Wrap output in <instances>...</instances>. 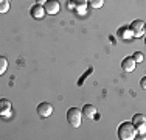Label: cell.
<instances>
[{
  "label": "cell",
  "mask_w": 146,
  "mask_h": 140,
  "mask_svg": "<svg viewBox=\"0 0 146 140\" xmlns=\"http://www.w3.org/2000/svg\"><path fill=\"white\" fill-rule=\"evenodd\" d=\"M118 34H121V36H123V34H124V36H131V30H129V28H120V30H118Z\"/></svg>",
  "instance_id": "16"
},
{
  "label": "cell",
  "mask_w": 146,
  "mask_h": 140,
  "mask_svg": "<svg viewBox=\"0 0 146 140\" xmlns=\"http://www.w3.org/2000/svg\"><path fill=\"white\" fill-rule=\"evenodd\" d=\"M37 114H39L40 117H44V118L50 117V115L53 114V106H51L50 103H40V104H37Z\"/></svg>",
  "instance_id": "6"
},
{
  "label": "cell",
  "mask_w": 146,
  "mask_h": 140,
  "mask_svg": "<svg viewBox=\"0 0 146 140\" xmlns=\"http://www.w3.org/2000/svg\"><path fill=\"white\" fill-rule=\"evenodd\" d=\"M11 101L6 100V98H0V117H8L11 114Z\"/></svg>",
  "instance_id": "7"
},
{
  "label": "cell",
  "mask_w": 146,
  "mask_h": 140,
  "mask_svg": "<svg viewBox=\"0 0 146 140\" xmlns=\"http://www.w3.org/2000/svg\"><path fill=\"white\" fill-rule=\"evenodd\" d=\"M137 137V128L132 125V121H124L118 128V139L120 140H134Z\"/></svg>",
  "instance_id": "1"
},
{
  "label": "cell",
  "mask_w": 146,
  "mask_h": 140,
  "mask_svg": "<svg viewBox=\"0 0 146 140\" xmlns=\"http://www.w3.org/2000/svg\"><path fill=\"white\" fill-rule=\"evenodd\" d=\"M129 30L134 36H143L145 34V22L143 20H134V22L131 23Z\"/></svg>",
  "instance_id": "4"
},
{
  "label": "cell",
  "mask_w": 146,
  "mask_h": 140,
  "mask_svg": "<svg viewBox=\"0 0 146 140\" xmlns=\"http://www.w3.org/2000/svg\"><path fill=\"white\" fill-rule=\"evenodd\" d=\"M135 65H137V62L134 61V58H132V56H127V58H124L123 62H121V69H123L124 72H134Z\"/></svg>",
  "instance_id": "8"
},
{
  "label": "cell",
  "mask_w": 146,
  "mask_h": 140,
  "mask_svg": "<svg viewBox=\"0 0 146 140\" xmlns=\"http://www.w3.org/2000/svg\"><path fill=\"white\" fill-rule=\"evenodd\" d=\"M145 123H146V117L145 114H135L132 118V125L137 128V131H140L141 134L145 132Z\"/></svg>",
  "instance_id": "5"
},
{
  "label": "cell",
  "mask_w": 146,
  "mask_h": 140,
  "mask_svg": "<svg viewBox=\"0 0 146 140\" xmlns=\"http://www.w3.org/2000/svg\"><path fill=\"white\" fill-rule=\"evenodd\" d=\"M89 5L92 8H101L104 5V0H89Z\"/></svg>",
  "instance_id": "13"
},
{
  "label": "cell",
  "mask_w": 146,
  "mask_h": 140,
  "mask_svg": "<svg viewBox=\"0 0 146 140\" xmlns=\"http://www.w3.org/2000/svg\"><path fill=\"white\" fill-rule=\"evenodd\" d=\"M72 3L75 5V8H78V6H87V0H72Z\"/></svg>",
  "instance_id": "14"
},
{
  "label": "cell",
  "mask_w": 146,
  "mask_h": 140,
  "mask_svg": "<svg viewBox=\"0 0 146 140\" xmlns=\"http://www.w3.org/2000/svg\"><path fill=\"white\" fill-rule=\"evenodd\" d=\"M132 58H134V61H135V62H143L145 56H143V53H140V51H137V53H135L134 56H132Z\"/></svg>",
  "instance_id": "15"
},
{
  "label": "cell",
  "mask_w": 146,
  "mask_h": 140,
  "mask_svg": "<svg viewBox=\"0 0 146 140\" xmlns=\"http://www.w3.org/2000/svg\"><path fill=\"white\" fill-rule=\"evenodd\" d=\"M9 9V0H0V14L8 13Z\"/></svg>",
  "instance_id": "12"
},
{
  "label": "cell",
  "mask_w": 146,
  "mask_h": 140,
  "mask_svg": "<svg viewBox=\"0 0 146 140\" xmlns=\"http://www.w3.org/2000/svg\"><path fill=\"white\" fill-rule=\"evenodd\" d=\"M59 9H61V3H59L58 0H47V2L44 3L45 14H51V16H54V14L59 13Z\"/></svg>",
  "instance_id": "3"
},
{
  "label": "cell",
  "mask_w": 146,
  "mask_h": 140,
  "mask_svg": "<svg viewBox=\"0 0 146 140\" xmlns=\"http://www.w3.org/2000/svg\"><path fill=\"white\" fill-rule=\"evenodd\" d=\"M6 69H8V59L5 56H0V75H3Z\"/></svg>",
  "instance_id": "11"
},
{
  "label": "cell",
  "mask_w": 146,
  "mask_h": 140,
  "mask_svg": "<svg viewBox=\"0 0 146 140\" xmlns=\"http://www.w3.org/2000/svg\"><path fill=\"white\" fill-rule=\"evenodd\" d=\"M81 112L86 115V117H89V118H95L96 117V107L93 106V104H86Z\"/></svg>",
  "instance_id": "10"
},
{
  "label": "cell",
  "mask_w": 146,
  "mask_h": 140,
  "mask_svg": "<svg viewBox=\"0 0 146 140\" xmlns=\"http://www.w3.org/2000/svg\"><path fill=\"white\" fill-rule=\"evenodd\" d=\"M81 118H82V112L76 107H70L67 111V121L68 125L73 126V128H78L81 125Z\"/></svg>",
  "instance_id": "2"
},
{
  "label": "cell",
  "mask_w": 146,
  "mask_h": 140,
  "mask_svg": "<svg viewBox=\"0 0 146 140\" xmlns=\"http://www.w3.org/2000/svg\"><path fill=\"white\" fill-rule=\"evenodd\" d=\"M140 86H141V89H146V79L143 78L141 79V83H140Z\"/></svg>",
  "instance_id": "17"
},
{
  "label": "cell",
  "mask_w": 146,
  "mask_h": 140,
  "mask_svg": "<svg viewBox=\"0 0 146 140\" xmlns=\"http://www.w3.org/2000/svg\"><path fill=\"white\" fill-rule=\"evenodd\" d=\"M45 2H47V0H36V3H37V5H44Z\"/></svg>",
  "instance_id": "18"
},
{
  "label": "cell",
  "mask_w": 146,
  "mask_h": 140,
  "mask_svg": "<svg viewBox=\"0 0 146 140\" xmlns=\"http://www.w3.org/2000/svg\"><path fill=\"white\" fill-rule=\"evenodd\" d=\"M31 16L34 17V19H42L45 16V11H44V6L42 5H34L33 8H31Z\"/></svg>",
  "instance_id": "9"
}]
</instances>
